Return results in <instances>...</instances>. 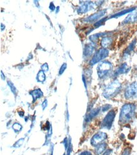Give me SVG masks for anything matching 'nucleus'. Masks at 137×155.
Here are the masks:
<instances>
[{
	"label": "nucleus",
	"mask_w": 137,
	"mask_h": 155,
	"mask_svg": "<svg viewBox=\"0 0 137 155\" xmlns=\"http://www.w3.org/2000/svg\"><path fill=\"white\" fill-rule=\"evenodd\" d=\"M136 112V106L133 104H124L121 109L119 117V122L121 125H125L132 121L134 118Z\"/></svg>",
	"instance_id": "nucleus-1"
},
{
	"label": "nucleus",
	"mask_w": 137,
	"mask_h": 155,
	"mask_svg": "<svg viewBox=\"0 0 137 155\" xmlns=\"http://www.w3.org/2000/svg\"><path fill=\"white\" fill-rule=\"evenodd\" d=\"M51 155H53V152H52V153H51Z\"/></svg>",
	"instance_id": "nucleus-38"
},
{
	"label": "nucleus",
	"mask_w": 137,
	"mask_h": 155,
	"mask_svg": "<svg viewBox=\"0 0 137 155\" xmlns=\"http://www.w3.org/2000/svg\"><path fill=\"white\" fill-rule=\"evenodd\" d=\"M136 8L135 7H132V8H128V9H126V10H122L121 12H119L116 13V14L113 15L110 17L109 18H118L120 17H121L124 15H126L127 14H128V13H131L132 12H133Z\"/></svg>",
	"instance_id": "nucleus-15"
},
{
	"label": "nucleus",
	"mask_w": 137,
	"mask_h": 155,
	"mask_svg": "<svg viewBox=\"0 0 137 155\" xmlns=\"http://www.w3.org/2000/svg\"><path fill=\"white\" fill-rule=\"evenodd\" d=\"M107 144L102 143L95 147V153L96 155H101L106 151Z\"/></svg>",
	"instance_id": "nucleus-16"
},
{
	"label": "nucleus",
	"mask_w": 137,
	"mask_h": 155,
	"mask_svg": "<svg viewBox=\"0 0 137 155\" xmlns=\"http://www.w3.org/2000/svg\"><path fill=\"white\" fill-rule=\"evenodd\" d=\"M137 22V12L129 14L122 22V24H133Z\"/></svg>",
	"instance_id": "nucleus-14"
},
{
	"label": "nucleus",
	"mask_w": 137,
	"mask_h": 155,
	"mask_svg": "<svg viewBox=\"0 0 137 155\" xmlns=\"http://www.w3.org/2000/svg\"><path fill=\"white\" fill-rule=\"evenodd\" d=\"M95 3L92 2H84L78 9V14H85L89 11L92 10L95 7Z\"/></svg>",
	"instance_id": "nucleus-8"
},
{
	"label": "nucleus",
	"mask_w": 137,
	"mask_h": 155,
	"mask_svg": "<svg viewBox=\"0 0 137 155\" xmlns=\"http://www.w3.org/2000/svg\"><path fill=\"white\" fill-rule=\"evenodd\" d=\"M13 128L14 129V130L15 132H18V131H20L22 130V126L20 124H18V123H15V124L13 125Z\"/></svg>",
	"instance_id": "nucleus-22"
},
{
	"label": "nucleus",
	"mask_w": 137,
	"mask_h": 155,
	"mask_svg": "<svg viewBox=\"0 0 137 155\" xmlns=\"http://www.w3.org/2000/svg\"><path fill=\"white\" fill-rule=\"evenodd\" d=\"M30 94L32 96L33 98V102H35L37 99L41 98V97L43 96V92L41 89H36L34 90H32L30 92Z\"/></svg>",
	"instance_id": "nucleus-17"
},
{
	"label": "nucleus",
	"mask_w": 137,
	"mask_h": 155,
	"mask_svg": "<svg viewBox=\"0 0 137 155\" xmlns=\"http://www.w3.org/2000/svg\"><path fill=\"white\" fill-rule=\"evenodd\" d=\"M78 155H93V154L89 151H84L81 152Z\"/></svg>",
	"instance_id": "nucleus-29"
},
{
	"label": "nucleus",
	"mask_w": 137,
	"mask_h": 155,
	"mask_svg": "<svg viewBox=\"0 0 137 155\" xmlns=\"http://www.w3.org/2000/svg\"><path fill=\"white\" fill-rule=\"evenodd\" d=\"M71 150H72V149H71V141L70 140V143H68V150H67V155H70Z\"/></svg>",
	"instance_id": "nucleus-30"
},
{
	"label": "nucleus",
	"mask_w": 137,
	"mask_h": 155,
	"mask_svg": "<svg viewBox=\"0 0 137 155\" xmlns=\"http://www.w3.org/2000/svg\"><path fill=\"white\" fill-rule=\"evenodd\" d=\"M106 33H97L95 35H93L92 36H90L89 37V40L92 42V43H96L99 41V38L101 37H102L104 36H106Z\"/></svg>",
	"instance_id": "nucleus-19"
},
{
	"label": "nucleus",
	"mask_w": 137,
	"mask_h": 155,
	"mask_svg": "<svg viewBox=\"0 0 137 155\" xmlns=\"http://www.w3.org/2000/svg\"><path fill=\"white\" fill-rule=\"evenodd\" d=\"M107 20V17H105V18H102V19H101L100 21H97L96 23L94 24V27L97 28L100 26H101L102 25H103L106 21Z\"/></svg>",
	"instance_id": "nucleus-21"
},
{
	"label": "nucleus",
	"mask_w": 137,
	"mask_h": 155,
	"mask_svg": "<svg viewBox=\"0 0 137 155\" xmlns=\"http://www.w3.org/2000/svg\"><path fill=\"white\" fill-rule=\"evenodd\" d=\"M112 150H107L105 152L103 153V155H111L112 153Z\"/></svg>",
	"instance_id": "nucleus-32"
},
{
	"label": "nucleus",
	"mask_w": 137,
	"mask_h": 155,
	"mask_svg": "<svg viewBox=\"0 0 137 155\" xmlns=\"http://www.w3.org/2000/svg\"><path fill=\"white\" fill-rule=\"evenodd\" d=\"M67 64H66V63H64V64H63V65L61 66V68H60V71H59V74H60V75L64 73L65 69H67Z\"/></svg>",
	"instance_id": "nucleus-25"
},
{
	"label": "nucleus",
	"mask_w": 137,
	"mask_h": 155,
	"mask_svg": "<svg viewBox=\"0 0 137 155\" xmlns=\"http://www.w3.org/2000/svg\"><path fill=\"white\" fill-rule=\"evenodd\" d=\"M109 51L107 49L104 48L99 49L94 54L92 59L90 60V64L91 66H93L94 64L102 61L104 59H106V58L109 55Z\"/></svg>",
	"instance_id": "nucleus-4"
},
{
	"label": "nucleus",
	"mask_w": 137,
	"mask_h": 155,
	"mask_svg": "<svg viewBox=\"0 0 137 155\" xmlns=\"http://www.w3.org/2000/svg\"><path fill=\"white\" fill-rule=\"evenodd\" d=\"M1 73H2V80H5V77L4 74H3V71H1Z\"/></svg>",
	"instance_id": "nucleus-35"
},
{
	"label": "nucleus",
	"mask_w": 137,
	"mask_h": 155,
	"mask_svg": "<svg viewBox=\"0 0 137 155\" xmlns=\"http://www.w3.org/2000/svg\"><path fill=\"white\" fill-rule=\"evenodd\" d=\"M131 153V149L129 147H126L123 150L121 155H130Z\"/></svg>",
	"instance_id": "nucleus-26"
},
{
	"label": "nucleus",
	"mask_w": 137,
	"mask_h": 155,
	"mask_svg": "<svg viewBox=\"0 0 137 155\" xmlns=\"http://www.w3.org/2000/svg\"><path fill=\"white\" fill-rule=\"evenodd\" d=\"M125 97L127 100H137V82H133L127 86L125 90Z\"/></svg>",
	"instance_id": "nucleus-5"
},
{
	"label": "nucleus",
	"mask_w": 137,
	"mask_h": 155,
	"mask_svg": "<svg viewBox=\"0 0 137 155\" xmlns=\"http://www.w3.org/2000/svg\"><path fill=\"white\" fill-rule=\"evenodd\" d=\"M101 111V108H96L92 109V111H90V113L86 115V118H85V121L86 122H90L92 121L95 117L99 114Z\"/></svg>",
	"instance_id": "nucleus-13"
},
{
	"label": "nucleus",
	"mask_w": 137,
	"mask_h": 155,
	"mask_svg": "<svg viewBox=\"0 0 137 155\" xmlns=\"http://www.w3.org/2000/svg\"><path fill=\"white\" fill-rule=\"evenodd\" d=\"M113 43V39L109 36H104L102 38L101 41V45L102 48L107 49L109 47H111Z\"/></svg>",
	"instance_id": "nucleus-12"
},
{
	"label": "nucleus",
	"mask_w": 137,
	"mask_h": 155,
	"mask_svg": "<svg viewBox=\"0 0 137 155\" xmlns=\"http://www.w3.org/2000/svg\"><path fill=\"white\" fill-rule=\"evenodd\" d=\"M18 114H24V113L22 112V113H21L20 112H18ZM20 116H23V114H20Z\"/></svg>",
	"instance_id": "nucleus-37"
},
{
	"label": "nucleus",
	"mask_w": 137,
	"mask_h": 155,
	"mask_svg": "<svg viewBox=\"0 0 137 155\" xmlns=\"http://www.w3.org/2000/svg\"><path fill=\"white\" fill-rule=\"evenodd\" d=\"M111 107V106L109 105V104H106L104 105L102 108V111L103 112H105V111H107V110H109V109Z\"/></svg>",
	"instance_id": "nucleus-27"
},
{
	"label": "nucleus",
	"mask_w": 137,
	"mask_h": 155,
	"mask_svg": "<svg viewBox=\"0 0 137 155\" xmlns=\"http://www.w3.org/2000/svg\"><path fill=\"white\" fill-rule=\"evenodd\" d=\"M94 50H95V46L94 43L86 44L84 47L83 56L86 57H90L91 55H92Z\"/></svg>",
	"instance_id": "nucleus-11"
},
{
	"label": "nucleus",
	"mask_w": 137,
	"mask_h": 155,
	"mask_svg": "<svg viewBox=\"0 0 137 155\" xmlns=\"http://www.w3.org/2000/svg\"><path fill=\"white\" fill-rule=\"evenodd\" d=\"M113 69L112 64L109 61H104L99 64L97 67V74L101 79L106 78Z\"/></svg>",
	"instance_id": "nucleus-3"
},
{
	"label": "nucleus",
	"mask_w": 137,
	"mask_h": 155,
	"mask_svg": "<svg viewBox=\"0 0 137 155\" xmlns=\"http://www.w3.org/2000/svg\"><path fill=\"white\" fill-rule=\"evenodd\" d=\"M121 87V83L119 81L114 80L109 83L104 88L103 96L107 99H112L120 92Z\"/></svg>",
	"instance_id": "nucleus-2"
},
{
	"label": "nucleus",
	"mask_w": 137,
	"mask_h": 155,
	"mask_svg": "<svg viewBox=\"0 0 137 155\" xmlns=\"http://www.w3.org/2000/svg\"><path fill=\"white\" fill-rule=\"evenodd\" d=\"M136 43V39H135V40H133L132 41V42L129 45V46L125 50V51H124V55L127 56V55H129V54L131 53L132 51L134 50V48L135 47Z\"/></svg>",
	"instance_id": "nucleus-18"
},
{
	"label": "nucleus",
	"mask_w": 137,
	"mask_h": 155,
	"mask_svg": "<svg viewBox=\"0 0 137 155\" xmlns=\"http://www.w3.org/2000/svg\"><path fill=\"white\" fill-rule=\"evenodd\" d=\"M8 85L10 87V88H11V92L14 93V94L16 95V94H17V89L15 87V86L14 85V84H13L11 81H8Z\"/></svg>",
	"instance_id": "nucleus-23"
},
{
	"label": "nucleus",
	"mask_w": 137,
	"mask_h": 155,
	"mask_svg": "<svg viewBox=\"0 0 137 155\" xmlns=\"http://www.w3.org/2000/svg\"><path fill=\"white\" fill-rule=\"evenodd\" d=\"M48 106V101L45 99L44 101V102H42V107L43 109H45V108Z\"/></svg>",
	"instance_id": "nucleus-31"
},
{
	"label": "nucleus",
	"mask_w": 137,
	"mask_h": 155,
	"mask_svg": "<svg viewBox=\"0 0 137 155\" xmlns=\"http://www.w3.org/2000/svg\"><path fill=\"white\" fill-rule=\"evenodd\" d=\"M130 69L131 68L128 66V64L126 63H123L116 69V70L114 71V76L116 77L120 74H126L129 71Z\"/></svg>",
	"instance_id": "nucleus-10"
},
{
	"label": "nucleus",
	"mask_w": 137,
	"mask_h": 155,
	"mask_svg": "<svg viewBox=\"0 0 137 155\" xmlns=\"http://www.w3.org/2000/svg\"><path fill=\"white\" fill-rule=\"evenodd\" d=\"M83 83H84V85H85V87H86V88L87 90V84H86V78H85L84 76H83Z\"/></svg>",
	"instance_id": "nucleus-34"
},
{
	"label": "nucleus",
	"mask_w": 137,
	"mask_h": 155,
	"mask_svg": "<svg viewBox=\"0 0 137 155\" xmlns=\"http://www.w3.org/2000/svg\"><path fill=\"white\" fill-rule=\"evenodd\" d=\"M115 117L116 112L114 110H111L109 111L101 122V128L107 129V130H110L113 126Z\"/></svg>",
	"instance_id": "nucleus-6"
},
{
	"label": "nucleus",
	"mask_w": 137,
	"mask_h": 155,
	"mask_svg": "<svg viewBox=\"0 0 137 155\" xmlns=\"http://www.w3.org/2000/svg\"><path fill=\"white\" fill-rule=\"evenodd\" d=\"M106 14V10H101L99 12H96L95 14L89 16L88 17L84 19V21L86 22H94L101 17H103L104 15Z\"/></svg>",
	"instance_id": "nucleus-9"
},
{
	"label": "nucleus",
	"mask_w": 137,
	"mask_h": 155,
	"mask_svg": "<svg viewBox=\"0 0 137 155\" xmlns=\"http://www.w3.org/2000/svg\"><path fill=\"white\" fill-rule=\"evenodd\" d=\"M1 26H2V28H3V24H1ZM4 29H5V25L3 26V28L2 29V31H3V30H4Z\"/></svg>",
	"instance_id": "nucleus-36"
},
{
	"label": "nucleus",
	"mask_w": 137,
	"mask_h": 155,
	"mask_svg": "<svg viewBox=\"0 0 137 155\" xmlns=\"http://www.w3.org/2000/svg\"><path fill=\"white\" fill-rule=\"evenodd\" d=\"M107 138L106 133L103 132H99L95 134L90 140V144L92 146L96 147L99 144L102 143Z\"/></svg>",
	"instance_id": "nucleus-7"
},
{
	"label": "nucleus",
	"mask_w": 137,
	"mask_h": 155,
	"mask_svg": "<svg viewBox=\"0 0 137 155\" xmlns=\"http://www.w3.org/2000/svg\"><path fill=\"white\" fill-rule=\"evenodd\" d=\"M63 155H66V154H63Z\"/></svg>",
	"instance_id": "nucleus-39"
},
{
	"label": "nucleus",
	"mask_w": 137,
	"mask_h": 155,
	"mask_svg": "<svg viewBox=\"0 0 137 155\" xmlns=\"http://www.w3.org/2000/svg\"><path fill=\"white\" fill-rule=\"evenodd\" d=\"M41 69H42V70L43 71H48V69H49L48 64L47 63L44 64L43 65L41 66Z\"/></svg>",
	"instance_id": "nucleus-28"
},
{
	"label": "nucleus",
	"mask_w": 137,
	"mask_h": 155,
	"mask_svg": "<svg viewBox=\"0 0 137 155\" xmlns=\"http://www.w3.org/2000/svg\"><path fill=\"white\" fill-rule=\"evenodd\" d=\"M45 80V75L44 74V71L42 70H41L40 71H39L37 76V80L39 82H43Z\"/></svg>",
	"instance_id": "nucleus-20"
},
{
	"label": "nucleus",
	"mask_w": 137,
	"mask_h": 155,
	"mask_svg": "<svg viewBox=\"0 0 137 155\" xmlns=\"http://www.w3.org/2000/svg\"><path fill=\"white\" fill-rule=\"evenodd\" d=\"M24 139H20V140H18V141H17L15 144L14 145V147H18L20 146H21L23 143Z\"/></svg>",
	"instance_id": "nucleus-24"
},
{
	"label": "nucleus",
	"mask_w": 137,
	"mask_h": 155,
	"mask_svg": "<svg viewBox=\"0 0 137 155\" xmlns=\"http://www.w3.org/2000/svg\"><path fill=\"white\" fill-rule=\"evenodd\" d=\"M49 8H50V10H55L54 5L53 3H51V4H50V5H49Z\"/></svg>",
	"instance_id": "nucleus-33"
}]
</instances>
